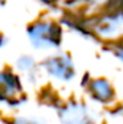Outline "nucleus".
<instances>
[{"label": "nucleus", "instance_id": "3", "mask_svg": "<svg viewBox=\"0 0 123 124\" xmlns=\"http://www.w3.org/2000/svg\"><path fill=\"white\" fill-rule=\"evenodd\" d=\"M40 70L61 83H68L75 77V66L68 53L56 52L46 55L40 62Z\"/></svg>", "mask_w": 123, "mask_h": 124}, {"label": "nucleus", "instance_id": "9", "mask_svg": "<svg viewBox=\"0 0 123 124\" xmlns=\"http://www.w3.org/2000/svg\"><path fill=\"white\" fill-rule=\"evenodd\" d=\"M5 3H7V0H0V7H4Z\"/></svg>", "mask_w": 123, "mask_h": 124}, {"label": "nucleus", "instance_id": "6", "mask_svg": "<svg viewBox=\"0 0 123 124\" xmlns=\"http://www.w3.org/2000/svg\"><path fill=\"white\" fill-rule=\"evenodd\" d=\"M87 93L90 94L93 99L98 103H110L114 98V90L113 86L103 78H97L91 79L86 83Z\"/></svg>", "mask_w": 123, "mask_h": 124}, {"label": "nucleus", "instance_id": "8", "mask_svg": "<svg viewBox=\"0 0 123 124\" xmlns=\"http://www.w3.org/2000/svg\"><path fill=\"white\" fill-rule=\"evenodd\" d=\"M8 44H9V38L5 36L4 33H0V49L5 48Z\"/></svg>", "mask_w": 123, "mask_h": 124}, {"label": "nucleus", "instance_id": "4", "mask_svg": "<svg viewBox=\"0 0 123 124\" xmlns=\"http://www.w3.org/2000/svg\"><path fill=\"white\" fill-rule=\"evenodd\" d=\"M57 116L61 124H97L94 114L86 104L80 102H66L60 104Z\"/></svg>", "mask_w": 123, "mask_h": 124}, {"label": "nucleus", "instance_id": "2", "mask_svg": "<svg viewBox=\"0 0 123 124\" xmlns=\"http://www.w3.org/2000/svg\"><path fill=\"white\" fill-rule=\"evenodd\" d=\"M27 102L24 94V81L13 69L5 67L0 70V104L17 108Z\"/></svg>", "mask_w": 123, "mask_h": 124}, {"label": "nucleus", "instance_id": "7", "mask_svg": "<svg viewBox=\"0 0 123 124\" xmlns=\"http://www.w3.org/2000/svg\"><path fill=\"white\" fill-rule=\"evenodd\" d=\"M5 124H48L44 119L36 116H11L5 119Z\"/></svg>", "mask_w": 123, "mask_h": 124}, {"label": "nucleus", "instance_id": "5", "mask_svg": "<svg viewBox=\"0 0 123 124\" xmlns=\"http://www.w3.org/2000/svg\"><path fill=\"white\" fill-rule=\"evenodd\" d=\"M15 69L20 75H24L25 81L31 85L37 83L40 77V62L32 54H21L15 61Z\"/></svg>", "mask_w": 123, "mask_h": 124}, {"label": "nucleus", "instance_id": "1", "mask_svg": "<svg viewBox=\"0 0 123 124\" xmlns=\"http://www.w3.org/2000/svg\"><path fill=\"white\" fill-rule=\"evenodd\" d=\"M25 33L31 46L39 52L57 50L62 44V26L50 17H40L31 21Z\"/></svg>", "mask_w": 123, "mask_h": 124}]
</instances>
